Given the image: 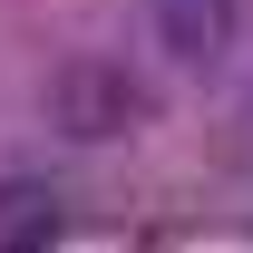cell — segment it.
<instances>
[{
    "label": "cell",
    "mask_w": 253,
    "mask_h": 253,
    "mask_svg": "<svg viewBox=\"0 0 253 253\" xmlns=\"http://www.w3.org/2000/svg\"><path fill=\"white\" fill-rule=\"evenodd\" d=\"M49 126L78 136V146H117L126 126H146V88H136V68L107 59V49L59 59V78H49Z\"/></svg>",
    "instance_id": "cell-1"
},
{
    "label": "cell",
    "mask_w": 253,
    "mask_h": 253,
    "mask_svg": "<svg viewBox=\"0 0 253 253\" xmlns=\"http://www.w3.org/2000/svg\"><path fill=\"white\" fill-rule=\"evenodd\" d=\"M146 30L175 68H224L244 39V0H146Z\"/></svg>",
    "instance_id": "cell-2"
},
{
    "label": "cell",
    "mask_w": 253,
    "mask_h": 253,
    "mask_svg": "<svg viewBox=\"0 0 253 253\" xmlns=\"http://www.w3.org/2000/svg\"><path fill=\"white\" fill-rule=\"evenodd\" d=\"M49 234H59V195L39 175H10L0 185V244H49Z\"/></svg>",
    "instance_id": "cell-3"
}]
</instances>
